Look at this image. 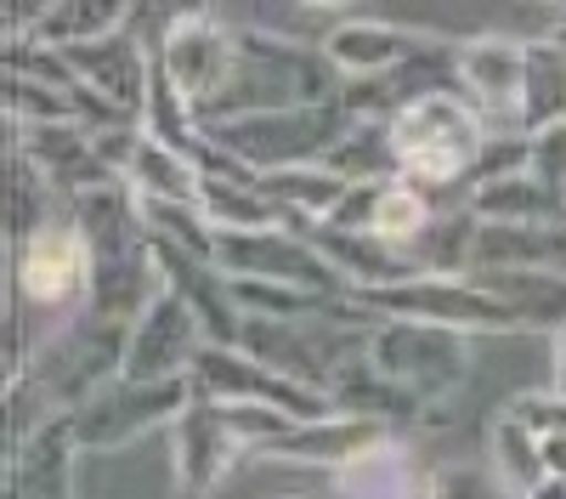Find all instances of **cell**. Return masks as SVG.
<instances>
[{
  "label": "cell",
  "mask_w": 566,
  "mask_h": 499,
  "mask_svg": "<svg viewBox=\"0 0 566 499\" xmlns=\"http://www.w3.org/2000/svg\"><path fill=\"white\" fill-rule=\"evenodd\" d=\"M335 488L340 499H431V471L413 460L402 437H391L368 448L357 466L335 471Z\"/></svg>",
  "instance_id": "obj_22"
},
{
  "label": "cell",
  "mask_w": 566,
  "mask_h": 499,
  "mask_svg": "<svg viewBox=\"0 0 566 499\" xmlns=\"http://www.w3.org/2000/svg\"><path fill=\"white\" fill-rule=\"evenodd\" d=\"M555 392H566V330L555 335Z\"/></svg>",
  "instance_id": "obj_38"
},
{
  "label": "cell",
  "mask_w": 566,
  "mask_h": 499,
  "mask_svg": "<svg viewBox=\"0 0 566 499\" xmlns=\"http://www.w3.org/2000/svg\"><path fill=\"white\" fill-rule=\"evenodd\" d=\"M555 40H560V52H566V23H560V29H555Z\"/></svg>",
  "instance_id": "obj_40"
},
{
  "label": "cell",
  "mask_w": 566,
  "mask_h": 499,
  "mask_svg": "<svg viewBox=\"0 0 566 499\" xmlns=\"http://www.w3.org/2000/svg\"><path fill=\"white\" fill-rule=\"evenodd\" d=\"M199 210L216 233H255V227H290L283 205L261 188V176H205Z\"/></svg>",
  "instance_id": "obj_24"
},
{
  "label": "cell",
  "mask_w": 566,
  "mask_h": 499,
  "mask_svg": "<svg viewBox=\"0 0 566 499\" xmlns=\"http://www.w3.org/2000/svg\"><path fill=\"white\" fill-rule=\"evenodd\" d=\"M510 415H522L538 437L549 432H566V392H522V397H510Z\"/></svg>",
  "instance_id": "obj_34"
},
{
  "label": "cell",
  "mask_w": 566,
  "mask_h": 499,
  "mask_svg": "<svg viewBox=\"0 0 566 499\" xmlns=\"http://www.w3.org/2000/svg\"><path fill=\"white\" fill-rule=\"evenodd\" d=\"M340 69L328 63L323 45H295L266 29H239V69L221 103L205 114V125L255 114V108H301V103H340Z\"/></svg>",
  "instance_id": "obj_2"
},
{
  "label": "cell",
  "mask_w": 566,
  "mask_h": 499,
  "mask_svg": "<svg viewBox=\"0 0 566 499\" xmlns=\"http://www.w3.org/2000/svg\"><path fill=\"white\" fill-rule=\"evenodd\" d=\"M193 392L199 397H221V403H261V408H277V415H290V420L335 415L328 392L272 370V363L250 357L244 346H205L193 357Z\"/></svg>",
  "instance_id": "obj_9"
},
{
  "label": "cell",
  "mask_w": 566,
  "mask_h": 499,
  "mask_svg": "<svg viewBox=\"0 0 566 499\" xmlns=\"http://www.w3.org/2000/svg\"><path fill=\"white\" fill-rule=\"evenodd\" d=\"M290 499H301V493H290Z\"/></svg>",
  "instance_id": "obj_42"
},
{
  "label": "cell",
  "mask_w": 566,
  "mask_h": 499,
  "mask_svg": "<svg viewBox=\"0 0 566 499\" xmlns=\"http://www.w3.org/2000/svg\"><path fill=\"white\" fill-rule=\"evenodd\" d=\"M301 7H317V12H335V7H346V0H301Z\"/></svg>",
  "instance_id": "obj_39"
},
{
  "label": "cell",
  "mask_w": 566,
  "mask_h": 499,
  "mask_svg": "<svg viewBox=\"0 0 566 499\" xmlns=\"http://www.w3.org/2000/svg\"><path fill=\"white\" fill-rule=\"evenodd\" d=\"M216 267L227 279H283L323 295H346V279L301 227H255V233H216Z\"/></svg>",
  "instance_id": "obj_11"
},
{
  "label": "cell",
  "mask_w": 566,
  "mask_h": 499,
  "mask_svg": "<svg viewBox=\"0 0 566 499\" xmlns=\"http://www.w3.org/2000/svg\"><path fill=\"white\" fill-rule=\"evenodd\" d=\"M464 210H470V221L555 227V221H566V194H560V188H549V181H544V176H533V170H510V176L470 181Z\"/></svg>",
  "instance_id": "obj_21"
},
{
  "label": "cell",
  "mask_w": 566,
  "mask_h": 499,
  "mask_svg": "<svg viewBox=\"0 0 566 499\" xmlns=\"http://www.w3.org/2000/svg\"><path fill=\"white\" fill-rule=\"evenodd\" d=\"M538 443H544V471L549 477H566V432H549Z\"/></svg>",
  "instance_id": "obj_36"
},
{
  "label": "cell",
  "mask_w": 566,
  "mask_h": 499,
  "mask_svg": "<svg viewBox=\"0 0 566 499\" xmlns=\"http://www.w3.org/2000/svg\"><path fill=\"white\" fill-rule=\"evenodd\" d=\"M566 119V52L560 40H527V85H522V114H515V131L533 136L544 125Z\"/></svg>",
  "instance_id": "obj_27"
},
{
  "label": "cell",
  "mask_w": 566,
  "mask_h": 499,
  "mask_svg": "<svg viewBox=\"0 0 566 499\" xmlns=\"http://www.w3.org/2000/svg\"><path fill=\"white\" fill-rule=\"evenodd\" d=\"M522 499H566V477H544L533 493H522Z\"/></svg>",
  "instance_id": "obj_37"
},
{
  "label": "cell",
  "mask_w": 566,
  "mask_h": 499,
  "mask_svg": "<svg viewBox=\"0 0 566 499\" xmlns=\"http://www.w3.org/2000/svg\"><path fill=\"white\" fill-rule=\"evenodd\" d=\"M566 272V221L555 227H510V221H470V245L459 272Z\"/></svg>",
  "instance_id": "obj_18"
},
{
  "label": "cell",
  "mask_w": 566,
  "mask_h": 499,
  "mask_svg": "<svg viewBox=\"0 0 566 499\" xmlns=\"http://www.w3.org/2000/svg\"><path fill=\"white\" fill-rule=\"evenodd\" d=\"M63 58L80 74V85H91L108 108H119L125 119H142L148 91H154V52L142 45L136 29L91 40V45H63Z\"/></svg>",
  "instance_id": "obj_15"
},
{
  "label": "cell",
  "mask_w": 566,
  "mask_h": 499,
  "mask_svg": "<svg viewBox=\"0 0 566 499\" xmlns=\"http://www.w3.org/2000/svg\"><path fill=\"white\" fill-rule=\"evenodd\" d=\"M12 290L29 306L85 301V290H91V245L69 216L40 227L23 250H12Z\"/></svg>",
  "instance_id": "obj_14"
},
{
  "label": "cell",
  "mask_w": 566,
  "mask_h": 499,
  "mask_svg": "<svg viewBox=\"0 0 566 499\" xmlns=\"http://www.w3.org/2000/svg\"><path fill=\"white\" fill-rule=\"evenodd\" d=\"M555 7H566V0H555Z\"/></svg>",
  "instance_id": "obj_41"
},
{
  "label": "cell",
  "mask_w": 566,
  "mask_h": 499,
  "mask_svg": "<svg viewBox=\"0 0 566 499\" xmlns=\"http://www.w3.org/2000/svg\"><path fill=\"white\" fill-rule=\"evenodd\" d=\"M323 52L346 80H380V74H397L408 63L448 52V40L437 29H413L391 18H346L323 34Z\"/></svg>",
  "instance_id": "obj_13"
},
{
  "label": "cell",
  "mask_w": 566,
  "mask_h": 499,
  "mask_svg": "<svg viewBox=\"0 0 566 499\" xmlns=\"http://www.w3.org/2000/svg\"><path fill=\"white\" fill-rule=\"evenodd\" d=\"M431 499H515V493L504 488V477L493 466L453 460V466H437L431 471Z\"/></svg>",
  "instance_id": "obj_32"
},
{
  "label": "cell",
  "mask_w": 566,
  "mask_h": 499,
  "mask_svg": "<svg viewBox=\"0 0 566 499\" xmlns=\"http://www.w3.org/2000/svg\"><path fill=\"white\" fill-rule=\"evenodd\" d=\"M527 148H533L527 170H533V176H544L549 188H560V194H566V119H560V125L533 131V136H527Z\"/></svg>",
  "instance_id": "obj_33"
},
{
  "label": "cell",
  "mask_w": 566,
  "mask_h": 499,
  "mask_svg": "<svg viewBox=\"0 0 566 499\" xmlns=\"http://www.w3.org/2000/svg\"><path fill=\"white\" fill-rule=\"evenodd\" d=\"M476 279L510 306V318L522 330H566V272H522V267H504V272H476Z\"/></svg>",
  "instance_id": "obj_25"
},
{
  "label": "cell",
  "mask_w": 566,
  "mask_h": 499,
  "mask_svg": "<svg viewBox=\"0 0 566 499\" xmlns=\"http://www.w3.org/2000/svg\"><path fill=\"white\" fill-rule=\"evenodd\" d=\"M136 23V0H57L23 40L34 45H91V40H108V34H125Z\"/></svg>",
  "instance_id": "obj_26"
},
{
  "label": "cell",
  "mask_w": 566,
  "mask_h": 499,
  "mask_svg": "<svg viewBox=\"0 0 566 499\" xmlns=\"http://www.w3.org/2000/svg\"><path fill=\"white\" fill-rule=\"evenodd\" d=\"M391 437H402L397 426H386V420H374V415H323V420H295L290 432H283L261 460H277V466H323V471H346V466H357L368 448H380V443H391Z\"/></svg>",
  "instance_id": "obj_16"
},
{
  "label": "cell",
  "mask_w": 566,
  "mask_h": 499,
  "mask_svg": "<svg viewBox=\"0 0 566 499\" xmlns=\"http://www.w3.org/2000/svg\"><path fill=\"white\" fill-rule=\"evenodd\" d=\"M125 335H130L125 324H103V318L85 312L74 324H63L52 341H40L34 363L18 375H34L57 415H74L80 403L125 381Z\"/></svg>",
  "instance_id": "obj_7"
},
{
  "label": "cell",
  "mask_w": 566,
  "mask_h": 499,
  "mask_svg": "<svg viewBox=\"0 0 566 499\" xmlns=\"http://www.w3.org/2000/svg\"><path fill=\"white\" fill-rule=\"evenodd\" d=\"M63 194L45 181V170L29 159V154H18L12 148V250H23L40 227H52V221H63V216H52V205H57Z\"/></svg>",
  "instance_id": "obj_30"
},
{
  "label": "cell",
  "mask_w": 566,
  "mask_h": 499,
  "mask_svg": "<svg viewBox=\"0 0 566 499\" xmlns=\"http://www.w3.org/2000/svg\"><path fill=\"white\" fill-rule=\"evenodd\" d=\"M295 420L261 403H221V397H193V408L170 426V460H176V488L187 499H210L239 460L266 454Z\"/></svg>",
  "instance_id": "obj_1"
},
{
  "label": "cell",
  "mask_w": 566,
  "mask_h": 499,
  "mask_svg": "<svg viewBox=\"0 0 566 499\" xmlns=\"http://www.w3.org/2000/svg\"><path fill=\"white\" fill-rule=\"evenodd\" d=\"M7 7H12V34H29L45 12L57 7V0H7Z\"/></svg>",
  "instance_id": "obj_35"
},
{
  "label": "cell",
  "mask_w": 566,
  "mask_h": 499,
  "mask_svg": "<svg viewBox=\"0 0 566 499\" xmlns=\"http://www.w3.org/2000/svg\"><path fill=\"white\" fill-rule=\"evenodd\" d=\"M453 80L470 103L488 119L499 114H522V85H527V40H504V34H476L453 45Z\"/></svg>",
  "instance_id": "obj_17"
},
{
  "label": "cell",
  "mask_w": 566,
  "mask_h": 499,
  "mask_svg": "<svg viewBox=\"0 0 566 499\" xmlns=\"http://www.w3.org/2000/svg\"><path fill=\"white\" fill-rule=\"evenodd\" d=\"M125 181L136 194H154V199H193L199 205V181H205V170L187 159V154H176V148H165V143H154L148 131L136 136V154H130V170H125Z\"/></svg>",
  "instance_id": "obj_29"
},
{
  "label": "cell",
  "mask_w": 566,
  "mask_h": 499,
  "mask_svg": "<svg viewBox=\"0 0 566 499\" xmlns=\"http://www.w3.org/2000/svg\"><path fill=\"white\" fill-rule=\"evenodd\" d=\"M74 415H52L29 443L12 448V499H74V460H80Z\"/></svg>",
  "instance_id": "obj_19"
},
{
  "label": "cell",
  "mask_w": 566,
  "mask_h": 499,
  "mask_svg": "<svg viewBox=\"0 0 566 499\" xmlns=\"http://www.w3.org/2000/svg\"><path fill=\"white\" fill-rule=\"evenodd\" d=\"M328 403H335L340 415H374V420H386V426H397V432H402V426H442L408 386H397L391 375L374 370L368 352L352 357L346 370L328 375Z\"/></svg>",
  "instance_id": "obj_20"
},
{
  "label": "cell",
  "mask_w": 566,
  "mask_h": 499,
  "mask_svg": "<svg viewBox=\"0 0 566 499\" xmlns=\"http://www.w3.org/2000/svg\"><path fill=\"white\" fill-rule=\"evenodd\" d=\"M193 375L181 381H114L108 392H97L91 403L74 408V437L85 454H108L125 448L136 437H148L159 426H176L193 408Z\"/></svg>",
  "instance_id": "obj_8"
},
{
  "label": "cell",
  "mask_w": 566,
  "mask_h": 499,
  "mask_svg": "<svg viewBox=\"0 0 566 499\" xmlns=\"http://www.w3.org/2000/svg\"><path fill=\"white\" fill-rule=\"evenodd\" d=\"M154 58L205 119L232 85V69H239V29H227L216 12H187L154 40Z\"/></svg>",
  "instance_id": "obj_10"
},
{
  "label": "cell",
  "mask_w": 566,
  "mask_h": 499,
  "mask_svg": "<svg viewBox=\"0 0 566 499\" xmlns=\"http://www.w3.org/2000/svg\"><path fill=\"white\" fill-rule=\"evenodd\" d=\"M352 108L346 103H301V108H255V114H232L205 125L210 143L221 154H232L250 176L283 170V165H317L328 159L346 131H352Z\"/></svg>",
  "instance_id": "obj_4"
},
{
  "label": "cell",
  "mask_w": 566,
  "mask_h": 499,
  "mask_svg": "<svg viewBox=\"0 0 566 499\" xmlns=\"http://www.w3.org/2000/svg\"><path fill=\"white\" fill-rule=\"evenodd\" d=\"M368 233H380L386 245H402L413 250L424 233H431V205L413 181H386L380 199H374V216H368Z\"/></svg>",
  "instance_id": "obj_31"
},
{
  "label": "cell",
  "mask_w": 566,
  "mask_h": 499,
  "mask_svg": "<svg viewBox=\"0 0 566 499\" xmlns=\"http://www.w3.org/2000/svg\"><path fill=\"white\" fill-rule=\"evenodd\" d=\"M205 346L210 341H205V324L193 318V306L165 284L125 335V381H181V375H193V357Z\"/></svg>",
  "instance_id": "obj_12"
},
{
  "label": "cell",
  "mask_w": 566,
  "mask_h": 499,
  "mask_svg": "<svg viewBox=\"0 0 566 499\" xmlns=\"http://www.w3.org/2000/svg\"><path fill=\"white\" fill-rule=\"evenodd\" d=\"M391 143L402 159V181H413V188H448V181L476 170L493 136H488V114L476 103L437 85L391 114Z\"/></svg>",
  "instance_id": "obj_3"
},
{
  "label": "cell",
  "mask_w": 566,
  "mask_h": 499,
  "mask_svg": "<svg viewBox=\"0 0 566 499\" xmlns=\"http://www.w3.org/2000/svg\"><path fill=\"white\" fill-rule=\"evenodd\" d=\"M368 363L397 386H408L437 420L453 392L470 381V335L442 330V324H413V318H374L368 330Z\"/></svg>",
  "instance_id": "obj_5"
},
{
  "label": "cell",
  "mask_w": 566,
  "mask_h": 499,
  "mask_svg": "<svg viewBox=\"0 0 566 499\" xmlns=\"http://www.w3.org/2000/svg\"><path fill=\"white\" fill-rule=\"evenodd\" d=\"M261 188L283 205L290 221H335V210L346 205V194L357 188L352 176H340L328 159L317 165H283V170H266Z\"/></svg>",
  "instance_id": "obj_23"
},
{
  "label": "cell",
  "mask_w": 566,
  "mask_h": 499,
  "mask_svg": "<svg viewBox=\"0 0 566 499\" xmlns=\"http://www.w3.org/2000/svg\"><path fill=\"white\" fill-rule=\"evenodd\" d=\"M346 301L368 318H413V324H442L459 335L522 330L476 272H419V279L380 284V290H346Z\"/></svg>",
  "instance_id": "obj_6"
},
{
  "label": "cell",
  "mask_w": 566,
  "mask_h": 499,
  "mask_svg": "<svg viewBox=\"0 0 566 499\" xmlns=\"http://www.w3.org/2000/svg\"><path fill=\"white\" fill-rule=\"evenodd\" d=\"M488 466L504 477V488L522 499V493H533L549 471H544V443H538V432L522 420V415H510V408H499L493 415V426H488Z\"/></svg>",
  "instance_id": "obj_28"
}]
</instances>
